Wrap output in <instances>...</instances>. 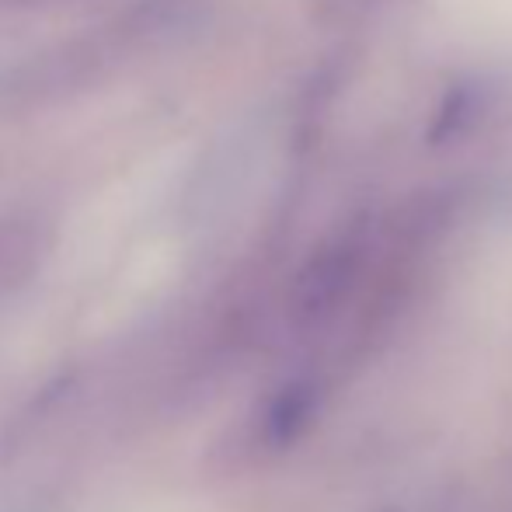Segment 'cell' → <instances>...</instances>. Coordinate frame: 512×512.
<instances>
[{"instance_id": "6da1fadb", "label": "cell", "mask_w": 512, "mask_h": 512, "mask_svg": "<svg viewBox=\"0 0 512 512\" xmlns=\"http://www.w3.org/2000/svg\"><path fill=\"white\" fill-rule=\"evenodd\" d=\"M171 21H175V0H140L126 14L81 39H63L0 67V119L32 115L91 91L129 56L147 49L150 39L168 32Z\"/></svg>"}]
</instances>
